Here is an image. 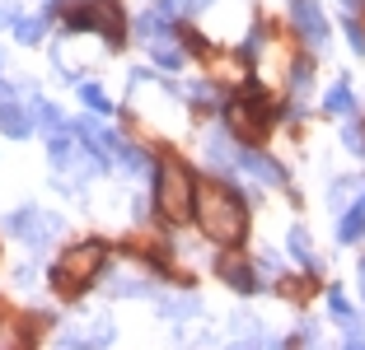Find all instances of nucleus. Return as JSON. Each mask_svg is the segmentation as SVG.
Masks as SVG:
<instances>
[{"label": "nucleus", "mask_w": 365, "mask_h": 350, "mask_svg": "<svg viewBox=\"0 0 365 350\" xmlns=\"http://www.w3.org/2000/svg\"><path fill=\"white\" fill-rule=\"evenodd\" d=\"M290 19H295V28H300L304 43H314V47L328 43V19H323L319 0H290Z\"/></svg>", "instance_id": "0eeeda50"}, {"label": "nucleus", "mask_w": 365, "mask_h": 350, "mask_svg": "<svg viewBox=\"0 0 365 350\" xmlns=\"http://www.w3.org/2000/svg\"><path fill=\"white\" fill-rule=\"evenodd\" d=\"M113 295H150V285L136 280V276H118V280H113Z\"/></svg>", "instance_id": "412c9836"}, {"label": "nucleus", "mask_w": 365, "mask_h": 350, "mask_svg": "<svg viewBox=\"0 0 365 350\" xmlns=\"http://www.w3.org/2000/svg\"><path fill=\"white\" fill-rule=\"evenodd\" d=\"M0 23H14V10H10V5H5V10H0Z\"/></svg>", "instance_id": "bb28decb"}, {"label": "nucleus", "mask_w": 365, "mask_h": 350, "mask_svg": "<svg viewBox=\"0 0 365 350\" xmlns=\"http://www.w3.org/2000/svg\"><path fill=\"white\" fill-rule=\"evenodd\" d=\"M5 229L29 238V243H47V238L61 233V220H56V215H43L38 206H24V211H14L10 220H5Z\"/></svg>", "instance_id": "423d86ee"}, {"label": "nucleus", "mask_w": 365, "mask_h": 350, "mask_svg": "<svg viewBox=\"0 0 365 350\" xmlns=\"http://www.w3.org/2000/svg\"><path fill=\"white\" fill-rule=\"evenodd\" d=\"M192 196H197L192 173L182 169L178 159H164L160 173H155V206H160V215L169 224H182L192 215Z\"/></svg>", "instance_id": "7ed1b4c3"}, {"label": "nucleus", "mask_w": 365, "mask_h": 350, "mask_svg": "<svg viewBox=\"0 0 365 350\" xmlns=\"http://www.w3.org/2000/svg\"><path fill=\"white\" fill-rule=\"evenodd\" d=\"M192 215H197V224H202L206 238H215V243H225V248L239 243L244 229H248L244 201H239V191L225 187V182H202L197 196H192Z\"/></svg>", "instance_id": "f257e3e1"}, {"label": "nucleus", "mask_w": 365, "mask_h": 350, "mask_svg": "<svg viewBox=\"0 0 365 350\" xmlns=\"http://www.w3.org/2000/svg\"><path fill=\"white\" fill-rule=\"evenodd\" d=\"M150 52H155V65H164V70H178V65H182V52H178V47H169L164 38H160V43H150Z\"/></svg>", "instance_id": "f3484780"}, {"label": "nucleus", "mask_w": 365, "mask_h": 350, "mask_svg": "<svg viewBox=\"0 0 365 350\" xmlns=\"http://www.w3.org/2000/svg\"><path fill=\"white\" fill-rule=\"evenodd\" d=\"M342 145L351 149V154H365V127H361V122H351V127L342 131Z\"/></svg>", "instance_id": "aec40b11"}, {"label": "nucleus", "mask_w": 365, "mask_h": 350, "mask_svg": "<svg viewBox=\"0 0 365 350\" xmlns=\"http://www.w3.org/2000/svg\"><path fill=\"white\" fill-rule=\"evenodd\" d=\"M346 38H351V47H356V52H365V28H361V23H346Z\"/></svg>", "instance_id": "b1692460"}, {"label": "nucleus", "mask_w": 365, "mask_h": 350, "mask_svg": "<svg viewBox=\"0 0 365 350\" xmlns=\"http://www.w3.org/2000/svg\"><path fill=\"white\" fill-rule=\"evenodd\" d=\"M164 313H169V318H197V313H202V304H197L192 295H182V299H164Z\"/></svg>", "instance_id": "2eb2a0df"}, {"label": "nucleus", "mask_w": 365, "mask_h": 350, "mask_svg": "<svg viewBox=\"0 0 365 350\" xmlns=\"http://www.w3.org/2000/svg\"><path fill=\"white\" fill-rule=\"evenodd\" d=\"M43 33H47V23L43 19H24V14H14V38H19V43H43Z\"/></svg>", "instance_id": "4468645a"}, {"label": "nucleus", "mask_w": 365, "mask_h": 350, "mask_svg": "<svg viewBox=\"0 0 365 350\" xmlns=\"http://www.w3.org/2000/svg\"><path fill=\"white\" fill-rule=\"evenodd\" d=\"M215 271H220V280H230V290H239V295H253V290H262L258 280H253V266H248L239 253H225L220 262H215Z\"/></svg>", "instance_id": "6e6552de"}, {"label": "nucleus", "mask_w": 365, "mask_h": 350, "mask_svg": "<svg viewBox=\"0 0 365 350\" xmlns=\"http://www.w3.org/2000/svg\"><path fill=\"white\" fill-rule=\"evenodd\" d=\"M328 308H333V313H337V318H351V304H346V295H342V290H328Z\"/></svg>", "instance_id": "4be33fe9"}, {"label": "nucleus", "mask_w": 365, "mask_h": 350, "mask_svg": "<svg viewBox=\"0 0 365 350\" xmlns=\"http://www.w3.org/2000/svg\"><path fill=\"white\" fill-rule=\"evenodd\" d=\"M323 107H328V112H337V117L351 112V89H346V85H333V89H328V98H323Z\"/></svg>", "instance_id": "a211bd4d"}, {"label": "nucleus", "mask_w": 365, "mask_h": 350, "mask_svg": "<svg viewBox=\"0 0 365 350\" xmlns=\"http://www.w3.org/2000/svg\"><path fill=\"white\" fill-rule=\"evenodd\" d=\"M290 253L300 257V262L309 266V271L319 266V257H314V248H309V233H304V229H290Z\"/></svg>", "instance_id": "dca6fc26"}, {"label": "nucleus", "mask_w": 365, "mask_h": 350, "mask_svg": "<svg viewBox=\"0 0 365 350\" xmlns=\"http://www.w3.org/2000/svg\"><path fill=\"white\" fill-rule=\"evenodd\" d=\"M80 98H85V103L94 107V112H113V98H108L98 85H80Z\"/></svg>", "instance_id": "6ab92c4d"}, {"label": "nucleus", "mask_w": 365, "mask_h": 350, "mask_svg": "<svg viewBox=\"0 0 365 350\" xmlns=\"http://www.w3.org/2000/svg\"><path fill=\"white\" fill-rule=\"evenodd\" d=\"M346 5H351V0H346Z\"/></svg>", "instance_id": "cd10ccee"}, {"label": "nucleus", "mask_w": 365, "mask_h": 350, "mask_svg": "<svg viewBox=\"0 0 365 350\" xmlns=\"http://www.w3.org/2000/svg\"><path fill=\"white\" fill-rule=\"evenodd\" d=\"M29 117L38 122V127L47 131V136H56V131H66V122H61V112H56L52 103H43V98H33V107H29Z\"/></svg>", "instance_id": "ddd939ff"}, {"label": "nucleus", "mask_w": 365, "mask_h": 350, "mask_svg": "<svg viewBox=\"0 0 365 350\" xmlns=\"http://www.w3.org/2000/svg\"><path fill=\"white\" fill-rule=\"evenodd\" d=\"M361 233H365V196L342 215V224H337V238H342V243H356Z\"/></svg>", "instance_id": "f8f14e48"}, {"label": "nucleus", "mask_w": 365, "mask_h": 350, "mask_svg": "<svg viewBox=\"0 0 365 350\" xmlns=\"http://www.w3.org/2000/svg\"><path fill=\"white\" fill-rule=\"evenodd\" d=\"M235 164H239V169H248L258 182H281V169H277L272 159H262V154H253V149H239Z\"/></svg>", "instance_id": "9d476101"}, {"label": "nucleus", "mask_w": 365, "mask_h": 350, "mask_svg": "<svg viewBox=\"0 0 365 350\" xmlns=\"http://www.w3.org/2000/svg\"><path fill=\"white\" fill-rule=\"evenodd\" d=\"M342 341H346V346H365V332H361V327H346Z\"/></svg>", "instance_id": "a878e982"}, {"label": "nucleus", "mask_w": 365, "mask_h": 350, "mask_svg": "<svg viewBox=\"0 0 365 350\" xmlns=\"http://www.w3.org/2000/svg\"><path fill=\"white\" fill-rule=\"evenodd\" d=\"M169 10H150V14H140L136 19V33L145 38V43H160V38H169Z\"/></svg>", "instance_id": "9b49d317"}, {"label": "nucleus", "mask_w": 365, "mask_h": 350, "mask_svg": "<svg viewBox=\"0 0 365 350\" xmlns=\"http://www.w3.org/2000/svg\"><path fill=\"white\" fill-rule=\"evenodd\" d=\"M66 23H71L76 33H103L113 47L127 38V28H122L127 19H122V5H118V0H89V5L71 10V19H66Z\"/></svg>", "instance_id": "39448f33"}, {"label": "nucleus", "mask_w": 365, "mask_h": 350, "mask_svg": "<svg viewBox=\"0 0 365 350\" xmlns=\"http://www.w3.org/2000/svg\"><path fill=\"white\" fill-rule=\"evenodd\" d=\"M192 98H197V103H206V107H211V103H215V89H211V85H197V89H192Z\"/></svg>", "instance_id": "393cba45"}, {"label": "nucleus", "mask_w": 365, "mask_h": 350, "mask_svg": "<svg viewBox=\"0 0 365 350\" xmlns=\"http://www.w3.org/2000/svg\"><path fill=\"white\" fill-rule=\"evenodd\" d=\"M0 131H5V136H14V140H24L33 131V117L24 112L14 98H5V103H0Z\"/></svg>", "instance_id": "1a4fd4ad"}, {"label": "nucleus", "mask_w": 365, "mask_h": 350, "mask_svg": "<svg viewBox=\"0 0 365 350\" xmlns=\"http://www.w3.org/2000/svg\"><path fill=\"white\" fill-rule=\"evenodd\" d=\"M230 131H235L239 140H262L267 136V122H272V103L267 94H262V85H248L244 94L230 103Z\"/></svg>", "instance_id": "20e7f679"}, {"label": "nucleus", "mask_w": 365, "mask_h": 350, "mask_svg": "<svg viewBox=\"0 0 365 350\" xmlns=\"http://www.w3.org/2000/svg\"><path fill=\"white\" fill-rule=\"evenodd\" d=\"M103 262H108V248L98 243V238L66 248V253L52 262V285L61 290V295H80V290H85L89 280L103 271Z\"/></svg>", "instance_id": "f03ea898"}, {"label": "nucleus", "mask_w": 365, "mask_h": 350, "mask_svg": "<svg viewBox=\"0 0 365 350\" xmlns=\"http://www.w3.org/2000/svg\"><path fill=\"white\" fill-rule=\"evenodd\" d=\"M206 0H164V10L169 14H192V10H202Z\"/></svg>", "instance_id": "5701e85b"}]
</instances>
